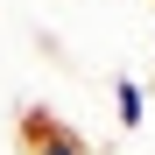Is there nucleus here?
Returning <instances> with one entry per match:
<instances>
[{
	"instance_id": "obj_2",
	"label": "nucleus",
	"mask_w": 155,
	"mask_h": 155,
	"mask_svg": "<svg viewBox=\"0 0 155 155\" xmlns=\"http://www.w3.org/2000/svg\"><path fill=\"white\" fill-rule=\"evenodd\" d=\"M113 113H120V127H127V134L148 120V85H141V78H113Z\"/></svg>"
},
{
	"instance_id": "obj_1",
	"label": "nucleus",
	"mask_w": 155,
	"mask_h": 155,
	"mask_svg": "<svg viewBox=\"0 0 155 155\" xmlns=\"http://www.w3.org/2000/svg\"><path fill=\"white\" fill-rule=\"evenodd\" d=\"M28 141H35L28 155H99V148H92L85 134H71V127H64V120H42V113L28 120Z\"/></svg>"
}]
</instances>
